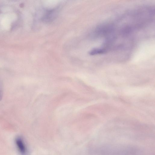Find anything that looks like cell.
I'll use <instances>...</instances> for the list:
<instances>
[{"label":"cell","instance_id":"obj_4","mask_svg":"<svg viewBox=\"0 0 155 155\" xmlns=\"http://www.w3.org/2000/svg\"><path fill=\"white\" fill-rule=\"evenodd\" d=\"M3 94V92L2 85L0 81V101L2 100V98Z\"/></svg>","mask_w":155,"mask_h":155},{"label":"cell","instance_id":"obj_2","mask_svg":"<svg viewBox=\"0 0 155 155\" xmlns=\"http://www.w3.org/2000/svg\"><path fill=\"white\" fill-rule=\"evenodd\" d=\"M58 11L56 9H51L46 12L42 18L43 21L50 22L52 21L56 17Z\"/></svg>","mask_w":155,"mask_h":155},{"label":"cell","instance_id":"obj_1","mask_svg":"<svg viewBox=\"0 0 155 155\" xmlns=\"http://www.w3.org/2000/svg\"><path fill=\"white\" fill-rule=\"evenodd\" d=\"M15 142L20 153L22 155H26L27 149L23 139L20 137H17L15 138Z\"/></svg>","mask_w":155,"mask_h":155},{"label":"cell","instance_id":"obj_3","mask_svg":"<svg viewBox=\"0 0 155 155\" xmlns=\"http://www.w3.org/2000/svg\"><path fill=\"white\" fill-rule=\"evenodd\" d=\"M108 51L106 48L102 47L94 48L90 51L89 54L91 55H94L106 53Z\"/></svg>","mask_w":155,"mask_h":155}]
</instances>
